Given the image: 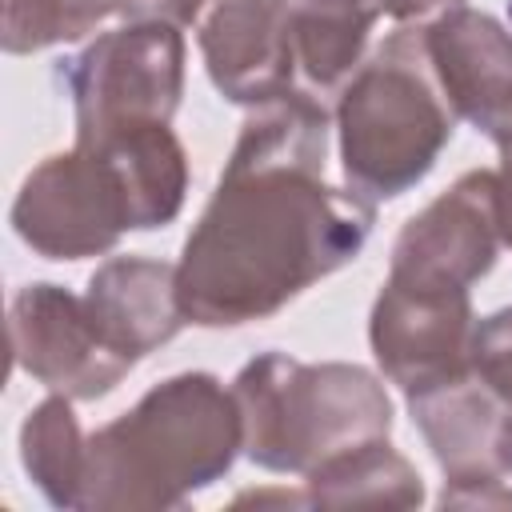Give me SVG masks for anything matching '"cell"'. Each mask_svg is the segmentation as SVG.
<instances>
[{
	"instance_id": "obj_6",
	"label": "cell",
	"mask_w": 512,
	"mask_h": 512,
	"mask_svg": "<svg viewBox=\"0 0 512 512\" xmlns=\"http://www.w3.org/2000/svg\"><path fill=\"white\" fill-rule=\"evenodd\" d=\"M16 236L48 260H84L132 232V196L104 148L76 144L36 164L12 200Z\"/></svg>"
},
{
	"instance_id": "obj_10",
	"label": "cell",
	"mask_w": 512,
	"mask_h": 512,
	"mask_svg": "<svg viewBox=\"0 0 512 512\" xmlns=\"http://www.w3.org/2000/svg\"><path fill=\"white\" fill-rule=\"evenodd\" d=\"M496 248V172L476 168L400 228L388 276L436 288H468L496 264Z\"/></svg>"
},
{
	"instance_id": "obj_14",
	"label": "cell",
	"mask_w": 512,
	"mask_h": 512,
	"mask_svg": "<svg viewBox=\"0 0 512 512\" xmlns=\"http://www.w3.org/2000/svg\"><path fill=\"white\" fill-rule=\"evenodd\" d=\"M88 148H104L116 160L124 188L132 196L136 232L176 220V212L184 208V192H188V156L168 124L124 128Z\"/></svg>"
},
{
	"instance_id": "obj_22",
	"label": "cell",
	"mask_w": 512,
	"mask_h": 512,
	"mask_svg": "<svg viewBox=\"0 0 512 512\" xmlns=\"http://www.w3.org/2000/svg\"><path fill=\"white\" fill-rule=\"evenodd\" d=\"M496 220H500V240L512 248V140L500 144V168H496Z\"/></svg>"
},
{
	"instance_id": "obj_9",
	"label": "cell",
	"mask_w": 512,
	"mask_h": 512,
	"mask_svg": "<svg viewBox=\"0 0 512 512\" xmlns=\"http://www.w3.org/2000/svg\"><path fill=\"white\" fill-rule=\"evenodd\" d=\"M408 412L444 472V508H512V488L496 472V444L512 404L468 372L408 396Z\"/></svg>"
},
{
	"instance_id": "obj_5",
	"label": "cell",
	"mask_w": 512,
	"mask_h": 512,
	"mask_svg": "<svg viewBox=\"0 0 512 512\" xmlns=\"http://www.w3.org/2000/svg\"><path fill=\"white\" fill-rule=\"evenodd\" d=\"M76 112V144L124 128L168 124L184 92V36L172 24H124L60 64Z\"/></svg>"
},
{
	"instance_id": "obj_21",
	"label": "cell",
	"mask_w": 512,
	"mask_h": 512,
	"mask_svg": "<svg viewBox=\"0 0 512 512\" xmlns=\"http://www.w3.org/2000/svg\"><path fill=\"white\" fill-rule=\"evenodd\" d=\"M376 16H388L396 24H432L436 16L460 8L464 0H368Z\"/></svg>"
},
{
	"instance_id": "obj_23",
	"label": "cell",
	"mask_w": 512,
	"mask_h": 512,
	"mask_svg": "<svg viewBox=\"0 0 512 512\" xmlns=\"http://www.w3.org/2000/svg\"><path fill=\"white\" fill-rule=\"evenodd\" d=\"M496 472L508 480V488H512V412H508V420H504V428H500V444H496Z\"/></svg>"
},
{
	"instance_id": "obj_12",
	"label": "cell",
	"mask_w": 512,
	"mask_h": 512,
	"mask_svg": "<svg viewBox=\"0 0 512 512\" xmlns=\"http://www.w3.org/2000/svg\"><path fill=\"white\" fill-rule=\"evenodd\" d=\"M424 48L448 108L496 144L512 140V32L460 4L424 24Z\"/></svg>"
},
{
	"instance_id": "obj_17",
	"label": "cell",
	"mask_w": 512,
	"mask_h": 512,
	"mask_svg": "<svg viewBox=\"0 0 512 512\" xmlns=\"http://www.w3.org/2000/svg\"><path fill=\"white\" fill-rule=\"evenodd\" d=\"M20 460L36 488L56 508H80L84 468H88V436L68 404V396H48L36 404L20 428Z\"/></svg>"
},
{
	"instance_id": "obj_18",
	"label": "cell",
	"mask_w": 512,
	"mask_h": 512,
	"mask_svg": "<svg viewBox=\"0 0 512 512\" xmlns=\"http://www.w3.org/2000/svg\"><path fill=\"white\" fill-rule=\"evenodd\" d=\"M108 12L112 0H4L0 44L12 56L68 44L88 36Z\"/></svg>"
},
{
	"instance_id": "obj_19",
	"label": "cell",
	"mask_w": 512,
	"mask_h": 512,
	"mask_svg": "<svg viewBox=\"0 0 512 512\" xmlns=\"http://www.w3.org/2000/svg\"><path fill=\"white\" fill-rule=\"evenodd\" d=\"M472 372L512 404V308H500L472 328Z\"/></svg>"
},
{
	"instance_id": "obj_24",
	"label": "cell",
	"mask_w": 512,
	"mask_h": 512,
	"mask_svg": "<svg viewBox=\"0 0 512 512\" xmlns=\"http://www.w3.org/2000/svg\"><path fill=\"white\" fill-rule=\"evenodd\" d=\"M508 16H512V0H508Z\"/></svg>"
},
{
	"instance_id": "obj_16",
	"label": "cell",
	"mask_w": 512,
	"mask_h": 512,
	"mask_svg": "<svg viewBox=\"0 0 512 512\" xmlns=\"http://www.w3.org/2000/svg\"><path fill=\"white\" fill-rule=\"evenodd\" d=\"M296 68L308 92H340L360 68L376 8L368 0H288Z\"/></svg>"
},
{
	"instance_id": "obj_7",
	"label": "cell",
	"mask_w": 512,
	"mask_h": 512,
	"mask_svg": "<svg viewBox=\"0 0 512 512\" xmlns=\"http://www.w3.org/2000/svg\"><path fill=\"white\" fill-rule=\"evenodd\" d=\"M12 364L68 400L112 392L136 360H128L96 324L84 296L60 284H28L8 304Z\"/></svg>"
},
{
	"instance_id": "obj_2",
	"label": "cell",
	"mask_w": 512,
	"mask_h": 512,
	"mask_svg": "<svg viewBox=\"0 0 512 512\" xmlns=\"http://www.w3.org/2000/svg\"><path fill=\"white\" fill-rule=\"evenodd\" d=\"M244 448L240 404L208 372H180L88 436L80 508L156 512L180 508L220 480Z\"/></svg>"
},
{
	"instance_id": "obj_15",
	"label": "cell",
	"mask_w": 512,
	"mask_h": 512,
	"mask_svg": "<svg viewBox=\"0 0 512 512\" xmlns=\"http://www.w3.org/2000/svg\"><path fill=\"white\" fill-rule=\"evenodd\" d=\"M304 496L316 508H416L424 484L384 436L316 464L304 476Z\"/></svg>"
},
{
	"instance_id": "obj_3",
	"label": "cell",
	"mask_w": 512,
	"mask_h": 512,
	"mask_svg": "<svg viewBox=\"0 0 512 512\" xmlns=\"http://www.w3.org/2000/svg\"><path fill=\"white\" fill-rule=\"evenodd\" d=\"M452 128L456 112L432 76L424 24H400L336 96L340 168L348 188L368 200H392L420 184Z\"/></svg>"
},
{
	"instance_id": "obj_11",
	"label": "cell",
	"mask_w": 512,
	"mask_h": 512,
	"mask_svg": "<svg viewBox=\"0 0 512 512\" xmlns=\"http://www.w3.org/2000/svg\"><path fill=\"white\" fill-rule=\"evenodd\" d=\"M200 52L220 96L248 108L292 92L300 76L288 0H208Z\"/></svg>"
},
{
	"instance_id": "obj_4",
	"label": "cell",
	"mask_w": 512,
	"mask_h": 512,
	"mask_svg": "<svg viewBox=\"0 0 512 512\" xmlns=\"http://www.w3.org/2000/svg\"><path fill=\"white\" fill-rule=\"evenodd\" d=\"M232 396L240 404L244 456L268 472L308 476L316 464L384 440L392 428V400L360 364H300L284 352H264L236 372Z\"/></svg>"
},
{
	"instance_id": "obj_1",
	"label": "cell",
	"mask_w": 512,
	"mask_h": 512,
	"mask_svg": "<svg viewBox=\"0 0 512 512\" xmlns=\"http://www.w3.org/2000/svg\"><path fill=\"white\" fill-rule=\"evenodd\" d=\"M324 160L328 112L316 92L256 104L176 264L192 324L264 320L360 256L376 208L356 188H332Z\"/></svg>"
},
{
	"instance_id": "obj_20",
	"label": "cell",
	"mask_w": 512,
	"mask_h": 512,
	"mask_svg": "<svg viewBox=\"0 0 512 512\" xmlns=\"http://www.w3.org/2000/svg\"><path fill=\"white\" fill-rule=\"evenodd\" d=\"M208 0H112V12L124 16V24H172L188 28L200 24Z\"/></svg>"
},
{
	"instance_id": "obj_8",
	"label": "cell",
	"mask_w": 512,
	"mask_h": 512,
	"mask_svg": "<svg viewBox=\"0 0 512 512\" xmlns=\"http://www.w3.org/2000/svg\"><path fill=\"white\" fill-rule=\"evenodd\" d=\"M472 328L468 288L388 276L372 304L368 344L380 372L404 396H416L472 372Z\"/></svg>"
},
{
	"instance_id": "obj_13",
	"label": "cell",
	"mask_w": 512,
	"mask_h": 512,
	"mask_svg": "<svg viewBox=\"0 0 512 512\" xmlns=\"http://www.w3.org/2000/svg\"><path fill=\"white\" fill-rule=\"evenodd\" d=\"M96 324L104 336L128 356L140 360L152 348L168 344L184 324V304H180V284L176 268L164 260L148 256H112L104 260L84 292Z\"/></svg>"
}]
</instances>
